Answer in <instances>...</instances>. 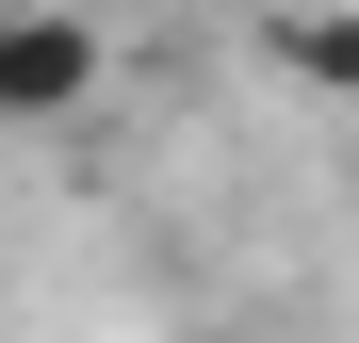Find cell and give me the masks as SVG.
<instances>
[{
  "mask_svg": "<svg viewBox=\"0 0 359 343\" xmlns=\"http://www.w3.org/2000/svg\"><path fill=\"white\" fill-rule=\"evenodd\" d=\"M98 98V17L66 0H0V131H66Z\"/></svg>",
  "mask_w": 359,
  "mask_h": 343,
  "instance_id": "1",
  "label": "cell"
},
{
  "mask_svg": "<svg viewBox=\"0 0 359 343\" xmlns=\"http://www.w3.org/2000/svg\"><path fill=\"white\" fill-rule=\"evenodd\" d=\"M278 66L311 98H359V17H343V0H294V17H278Z\"/></svg>",
  "mask_w": 359,
  "mask_h": 343,
  "instance_id": "2",
  "label": "cell"
}]
</instances>
